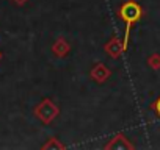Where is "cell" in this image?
<instances>
[{
  "mask_svg": "<svg viewBox=\"0 0 160 150\" xmlns=\"http://www.w3.org/2000/svg\"><path fill=\"white\" fill-rule=\"evenodd\" d=\"M118 17L124 22L126 28H124V38H122V47H124V52L127 50L129 47V39H130V31L133 28L135 24H138L143 17V8L141 5L137 2V0H126L122 2L116 11Z\"/></svg>",
  "mask_w": 160,
  "mask_h": 150,
  "instance_id": "6da1fadb",
  "label": "cell"
},
{
  "mask_svg": "<svg viewBox=\"0 0 160 150\" xmlns=\"http://www.w3.org/2000/svg\"><path fill=\"white\" fill-rule=\"evenodd\" d=\"M33 113H35V116L44 124V125H49V124H52L55 119H57V116L60 114V108L57 106V103L52 100V99H42L36 106H35V110H33Z\"/></svg>",
  "mask_w": 160,
  "mask_h": 150,
  "instance_id": "7a4b0ae2",
  "label": "cell"
},
{
  "mask_svg": "<svg viewBox=\"0 0 160 150\" xmlns=\"http://www.w3.org/2000/svg\"><path fill=\"white\" fill-rule=\"evenodd\" d=\"M110 75H112V72H110V69H108L104 63H96V64L91 67V70H90L91 80H93L94 83H98V85H104V83L110 78Z\"/></svg>",
  "mask_w": 160,
  "mask_h": 150,
  "instance_id": "3957f363",
  "label": "cell"
},
{
  "mask_svg": "<svg viewBox=\"0 0 160 150\" xmlns=\"http://www.w3.org/2000/svg\"><path fill=\"white\" fill-rule=\"evenodd\" d=\"M104 50H105V53L110 56V58H113V59H118L122 53H124V47H122V39H119L118 36H112L107 42H105V45H104Z\"/></svg>",
  "mask_w": 160,
  "mask_h": 150,
  "instance_id": "277c9868",
  "label": "cell"
},
{
  "mask_svg": "<svg viewBox=\"0 0 160 150\" xmlns=\"http://www.w3.org/2000/svg\"><path fill=\"white\" fill-rule=\"evenodd\" d=\"M104 148H107V150H110V148H119V150H132V148H135V145L129 141V138L126 136V134H122V133H118V134H115L105 145H104Z\"/></svg>",
  "mask_w": 160,
  "mask_h": 150,
  "instance_id": "5b68a950",
  "label": "cell"
},
{
  "mask_svg": "<svg viewBox=\"0 0 160 150\" xmlns=\"http://www.w3.org/2000/svg\"><path fill=\"white\" fill-rule=\"evenodd\" d=\"M71 52V44L64 39V38H58L55 39V42L52 44V53L57 56V58H64L68 56Z\"/></svg>",
  "mask_w": 160,
  "mask_h": 150,
  "instance_id": "8992f818",
  "label": "cell"
},
{
  "mask_svg": "<svg viewBox=\"0 0 160 150\" xmlns=\"http://www.w3.org/2000/svg\"><path fill=\"white\" fill-rule=\"evenodd\" d=\"M41 148L42 150H63L64 148V144L63 142H60V139L58 138H55V136H50V138H47V141L41 145Z\"/></svg>",
  "mask_w": 160,
  "mask_h": 150,
  "instance_id": "52a82bcc",
  "label": "cell"
},
{
  "mask_svg": "<svg viewBox=\"0 0 160 150\" xmlns=\"http://www.w3.org/2000/svg\"><path fill=\"white\" fill-rule=\"evenodd\" d=\"M148 66L152 70H160V53H152L148 56Z\"/></svg>",
  "mask_w": 160,
  "mask_h": 150,
  "instance_id": "ba28073f",
  "label": "cell"
},
{
  "mask_svg": "<svg viewBox=\"0 0 160 150\" xmlns=\"http://www.w3.org/2000/svg\"><path fill=\"white\" fill-rule=\"evenodd\" d=\"M151 110H152V111H154V114L160 119V96H158L152 103H151Z\"/></svg>",
  "mask_w": 160,
  "mask_h": 150,
  "instance_id": "9c48e42d",
  "label": "cell"
},
{
  "mask_svg": "<svg viewBox=\"0 0 160 150\" xmlns=\"http://www.w3.org/2000/svg\"><path fill=\"white\" fill-rule=\"evenodd\" d=\"M11 2H14L16 5H19V7H22V5H25L28 0H11Z\"/></svg>",
  "mask_w": 160,
  "mask_h": 150,
  "instance_id": "30bf717a",
  "label": "cell"
},
{
  "mask_svg": "<svg viewBox=\"0 0 160 150\" xmlns=\"http://www.w3.org/2000/svg\"><path fill=\"white\" fill-rule=\"evenodd\" d=\"M2 56H3V55H2V52H0V59H2Z\"/></svg>",
  "mask_w": 160,
  "mask_h": 150,
  "instance_id": "8fae6325",
  "label": "cell"
}]
</instances>
